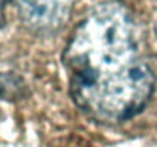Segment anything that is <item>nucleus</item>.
Masks as SVG:
<instances>
[{
  "label": "nucleus",
  "instance_id": "7ed1b4c3",
  "mask_svg": "<svg viewBox=\"0 0 157 147\" xmlns=\"http://www.w3.org/2000/svg\"><path fill=\"white\" fill-rule=\"evenodd\" d=\"M25 95V83L18 75L0 72V100H14Z\"/></svg>",
  "mask_w": 157,
  "mask_h": 147
},
{
  "label": "nucleus",
  "instance_id": "f257e3e1",
  "mask_svg": "<svg viewBox=\"0 0 157 147\" xmlns=\"http://www.w3.org/2000/svg\"><path fill=\"white\" fill-rule=\"evenodd\" d=\"M63 63L73 103L101 124L134 118L156 89V74L140 57L134 17L117 0L87 12L64 48Z\"/></svg>",
  "mask_w": 157,
  "mask_h": 147
},
{
  "label": "nucleus",
  "instance_id": "39448f33",
  "mask_svg": "<svg viewBox=\"0 0 157 147\" xmlns=\"http://www.w3.org/2000/svg\"><path fill=\"white\" fill-rule=\"evenodd\" d=\"M154 31H156V35H157V20H156V25H154Z\"/></svg>",
  "mask_w": 157,
  "mask_h": 147
},
{
  "label": "nucleus",
  "instance_id": "f03ea898",
  "mask_svg": "<svg viewBox=\"0 0 157 147\" xmlns=\"http://www.w3.org/2000/svg\"><path fill=\"white\" fill-rule=\"evenodd\" d=\"M15 3L28 28L51 34L69 22L75 0H15Z\"/></svg>",
  "mask_w": 157,
  "mask_h": 147
},
{
  "label": "nucleus",
  "instance_id": "20e7f679",
  "mask_svg": "<svg viewBox=\"0 0 157 147\" xmlns=\"http://www.w3.org/2000/svg\"><path fill=\"white\" fill-rule=\"evenodd\" d=\"M6 3H8V0H0V17H2V11H5ZM0 23H2V20H0Z\"/></svg>",
  "mask_w": 157,
  "mask_h": 147
}]
</instances>
